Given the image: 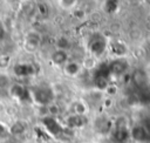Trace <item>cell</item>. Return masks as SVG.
<instances>
[{"label":"cell","instance_id":"8992f818","mask_svg":"<svg viewBox=\"0 0 150 143\" xmlns=\"http://www.w3.org/2000/svg\"><path fill=\"white\" fill-rule=\"evenodd\" d=\"M9 94L13 97H15V98H18L20 101L29 100V93H28V90L23 86H21L19 83H15V84H13L9 88Z\"/></svg>","mask_w":150,"mask_h":143},{"label":"cell","instance_id":"9c48e42d","mask_svg":"<svg viewBox=\"0 0 150 143\" xmlns=\"http://www.w3.org/2000/svg\"><path fill=\"white\" fill-rule=\"evenodd\" d=\"M14 73L18 76H28L34 74V67L28 63H18L14 67Z\"/></svg>","mask_w":150,"mask_h":143},{"label":"cell","instance_id":"277c9868","mask_svg":"<svg viewBox=\"0 0 150 143\" xmlns=\"http://www.w3.org/2000/svg\"><path fill=\"white\" fill-rule=\"evenodd\" d=\"M109 68V72L114 75H122L127 72L128 69V62L125 60H122V59H117V60H114L110 62V64L108 66Z\"/></svg>","mask_w":150,"mask_h":143},{"label":"cell","instance_id":"7402d4cb","mask_svg":"<svg viewBox=\"0 0 150 143\" xmlns=\"http://www.w3.org/2000/svg\"><path fill=\"white\" fill-rule=\"evenodd\" d=\"M4 34H5V30H4V27H2V25H0V39L4 36Z\"/></svg>","mask_w":150,"mask_h":143},{"label":"cell","instance_id":"7c38bea8","mask_svg":"<svg viewBox=\"0 0 150 143\" xmlns=\"http://www.w3.org/2000/svg\"><path fill=\"white\" fill-rule=\"evenodd\" d=\"M64 72L70 76H75L81 72V66H80V63L74 62V61L73 62H68L66 64V67H64Z\"/></svg>","mask_w":150,"mask_h":143},{"label":"cell","instance_id":"ba28073f","mask_svg":"<svg viewBox=\"0 0 150 143\" xmlns=\"http://www.w3.org/2000/svg\"><path fill=\"white\" fill-rule=\"evenodd\" d=\"M131 79H132V82L135 83V86H137L138 88H144L148 84V75L142 69L135 70L131 75Z\"/></svg>","mask_w":150,"mask_h":143},{"label":"cell","instance_id":"9a60e30c","mask_svg":"<svg viewBox=\"0 0 150 143\" xmlns=\"http://www.w3.org/2000/svg\"><path fill=\"white\" fill-rule=\"evenodd\" d=\"M109 127H110V123L107 121V120H98L97 121V129L102 132H105L109 130Z\"/></svg>","mask_w":150,"mask_h":143},{"label":"cell","instance_id":"6da1fadb","mask_svg":"<svg viewBox=\"0 0 150 143\" xmlns=\"http://www.w3.org/2000/svg\"><path fill=\"white\" fill-rule=\"evenodd\" d=\"M33 96H34V100L42 105L49 104L53 101V91H52V89H49L47 87L36 88L33 91Z\"/></svg>","mask_w":150,"mask_h":143},{"label":"cell","instance_id":"4fadbf2b","mask_svg":"<svg viewBox=\"0 0 150 143\" xmlns=\"http://www.w3.org/2000/svg\"><path fill=\"white\" fill-rule=\"evenodd\" d=\"M111 52L115 55L122 56V55L127 54V47L122 42H114V43H111Z\"/></svg>","mask_w":150,"mask_h":143},{"label":"cell","instance_id":"30bf717a","mask_svg":"<svg viewBox=\"0 0 150 143\" xmlns=\"http://www.w3.org/2000/svg\"><path fill=\"white\" fill-rule=\"evenodd\" d=\"M67 60H68V55H67L66 50L57 49L52 54V61L55 64H63L67 62Z\"/></svg>","mask_w":150,"mask_h":143},{"label":"cell","instance_id":"8fae6325","mask_svg":"<svg viewBox=\"0 0 150 143\" xmlns=\"http://www.w3.org/2000/svg\"><path fill=\"white\" fill-rule=\"evenodd\" d=\"M84 124V120L82 116L80 115H73V116H69L67 118V125L68 128L70 129H75V128H80Z\"/></svg>","mask_w":150,"mask_h":143},{"label":"cell","instance_id":"5bb4252c","mask_svg":"<svg viewBox=\"0 0 150 143\" xmlns=\"http://www.w3.org/2000/svg\"><path fill=\"white\" fill-rule=\"evenodd\" d=\"M25 124L22 123V122H15V123H13L12 124V127H11V132L13 134V135H15V136H19V135H21V134H23L25 132Z\"/></svg>","mask_w":150,"mask_h":143},{"label":"cell","instance_id":"3957f363","mask_svg":"<svg viewBox=\"0 0 150 143\" xmlns=\"http://www.w3.org/2000/svg\"><path fill=\"white\" fill-rule=\"evenodd\" d=\"M105 48H107V42H105L104 38H102L101 35H95L89 41V49H90L91 54H94V55L103 54Z\"/></svg>","mask_w":150,"mask_h":143},{"label":"cell","instance_id":"ffe728a7","mask_svg":"<svg viewBox=\"0 0 150 143\" xmlns=\"http://www.w3.org/2000/svg\"><path fill=\"white\" fill-rule=\"evenodd\" d=\"M48 113L50 114V116H53L54 117V115H56L57 113H59V110H57V107L56 105H49V108H48Z\"/></svg>","mask_w":150,"mask_h":143},{"label":"cell","instance_id":"7a4b0ae2","mask_svg":"<svg viewBox=\"0 0 150 143\" xmlns=\"http://www.w3.org/2000/svg\"><path fill=\"white\" fill-rule=\"evenodd\" d=\"M42 124H43L45 129L49 134H52L54 136H57V135L62 134V131H63L62 125L53 116H45V117H42Z\"/></svg>","mask_w":150,"mask_h":143},{"label":"cell","instance_id":"52a82bcc","mask_svg":"<svg viewBox=\"0 0 150 143\" xmlns=\"http://www.w3.org/2000/svg\"><path fill=\"white\" fill-rule=\"evenodd\" d=\"M131 137L137 142H145L150 138V135L143 125H135L131 130Z\"/></svg>","mask_w":150,"mask_h":143},{"label":"cell","instance_id":"44dd1931","mask_svg":"<svg viewBox=\"0 0 150 143\" xmlns=\"http://www.w3.org/2000/svg\"><path fill=\"white\" fill-rule=\"evenodd\" d=\"M5 135H6V128L0 123V138H1V137H4Z\"/></svg>","mask_w":150,"mask_h":143},{"label":"cell","instance_id":"e0dca14e","mask_svg":"<svg viewBox=\"0 0 150 143\" xmlns=\"http://www.w3.org/2000/svg\"><path fill=\"white\" fill-rule=\"evenodd\" d=\"M74 109H75L76 115H80V116H82V115L84 114V111H86V107H84V104H83V103H80V102L75 104Z\"/></svg>","mask_w":150,"mask_h":143},{"label":"cell","instance_id":"2e32d148","mask_svg":"<svg viewBox=\"0 0 150 143\" xmlns=\"http://www.w3.org/2000/svg\"><path fill=\"white\" fill-rule=\"evenodd\" d=\"M117 6H118V4H117L116 1H107V2H105V9H107V12H109V13L115 12V11L117 9Z\"/></svg>","mask_w":150,"mask_h":143},{"label":"cell","instance_id":"ac0fdd59","mask_svg":"<svg viewBox=\"0 0 150 143\" xmlns=\"http://www.w3.org/2000/svg\"><path fill=\"white\" fill-rule=\"evenodd\" d=\"M69 41L67 40V39H64V38H61L59 41H57V46H59V48L61 49V50H64L69 45Z\"/></svg>","mask_w":150,"mask_h":143},{"label":"cell","instance_id":"5b68a950","mask_svg":"<svg viewBox=\"0 0 150 143\" xmlns=\"http://www.w3.org/2000/svg\"><path fill=\"white\" fill-rule=\"evenodd\" d=\"M129 138V131L125 125V123L121 122L116 125L115 131H114V139L117 143H125Z\"/></svg>","mask_w":150,"mask_h":143},{"label":"cell","instance_id":"d6986e66","mask_svg":"<svg viewBox=\"0 0 150 143\" xmlns=\"http://www.w3.org/2000/svg\"><path fill=\"white\" fill-rule=\"evenodd\" d=\"M38 43H39V38L38 36H35V35H29L28 36V39H27V45H32V46H38Z\"/></svg>","mask_w":150,"mask_h":143}]
</instances>
